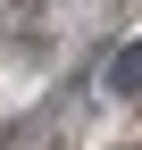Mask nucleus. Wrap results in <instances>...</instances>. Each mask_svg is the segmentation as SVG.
<instances>
[{
  "label": "nucleus",
  "mask_w": 142,
  "mask_h": 150,
  "mask_svg": "<svg viewBox=\"0 0 142 150\" xmlns=\"http://www.w3.org/2000/svg\"><path fill=\"white\" fill-rule=\"evenodd\" d=\"M109 92H117V100H142V42H126L109 59Z\"/></svg>",
  "instance_id": "nucleus-1"
}]
</instances>
